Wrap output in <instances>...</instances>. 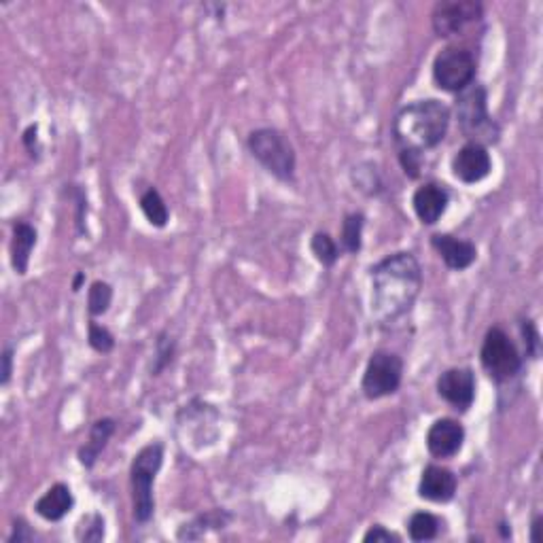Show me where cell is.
<instances>
[{"mask_svg":"<svg viewBox=\"0 0 543 543\" xmlns=\"http://www.w3.org/2000/svg\"><path fill=\"white\" fill-rule=\"evenodd\" d=\"M369 310L378 325L405 317L423 289V268L407 251L393 252L369 268Z\"/></svg>","mask_w":543,"mask_h":543,"instance_id":"6da1fadb","label":"cell"},{"mask_svg":"<svg viewBox=\"0 0 543 543\" xmlns=\"http://www.w3.org/2000/svg\"><path fill=\"white\" fill-rule=\"evenodd\" d=\"M450 119H452L450 109L435 98L405 104L393 121L395 145L399 153L423 156L424 151L435 149L443 143Z\"/></svg>","mask_w":543,"mask_h":543,"instance_id":"7a4b0ae2","label":"cell"},{"mask_svg":"<svg viewBox=\"0 0 543 543\" xmlns=\"http://www.w3.org/2000/svg\"><path fill=\"white\" fill-rule=\"evenodd\" d=\"M454 113L459 119V128L469 143L482 147L499 143L501 128L489 113V91L484 85L473 83L465 91H461L454 102Z\"/></svg>","mask_w":543,"mask_h":543,"instance_id":"3957f363","label":"cell"},{"mask_svg":"<svg viewBox=\"0 0 543 543\" xmlns=\"http://www.w3.org/2000/svg\"><path fill=\"white\" fill-rule=\"evenodd\" d=\"M164 465V446L159 442L147 443L136 452L129 465V489H132V516L138 524L151 522L156 514L153 484Z\"/></svg>","mask_w":543,"mask_h":543,"instance_id":"277c9868","label":"cell"},{"mask_svg":"<svg viewBox=\"0 0 543 543\" xmlns=\"http://www.w3.org/2000/svg\"><path fill=\"white\" fill-rule=\"evenodd\" d=\"M249 153L279 181H293L295 176V149L289 138L276 128H259L252 129L246 138Z\"/></svg>","mask_w":543,"mask_h":543,"instance_id":"5b68a950","label":"cell"},{"mask_svg":"<svg viewBox=\"0 0 543 543\" xmlns=\"http://www.w3.org/2000/svg\"><path fill=\"white\" fill-rule=\"evenodd\" d=\"M480 361L484 372L499 385L514 380L522 372V357L518 353L514 339L501 327H491L486 331L482 348H480Z\"/></svg>","mask_w":543,"mask_h":543,"instance_id":"8992f818","label":"cell"},{"mask_svg":"<svg viewBox=\"0 0 543 543\" xmlns=\"http://www.w3.org/2000/svg\"><path fill=\"white\" fill-rule=\"evenodd\" d=\"M478 64L467 47H446L433 60V81L442 91L461 94L473 85Z\"/></svg>","mask_w":543,"mask_h":543,"instance_id":"52a82bcc","label":"cell"},{"mask_svg":"<svg viewBox=\"0 0 543 543\" xmlns=\"http://www.w3.org/2000/svg\"><path fill=\"white\" fill-rule=\"evenodd\" d=\"M404 380V361L391 350H376L369 357L366 372H363L361 391L369 401L391 397L399 391Z\"/></svg>","mask_w":543,"mask_h":543,"instance_id":"ba28073f","label":"cell"},{"mask_svg":"<svg viewBox=\"0 0 543 543\" xmlns=\"http://www.w3.org/2000/svg\"><path fill=\"white\" fill-rule=\"evenodd\" d=\"M484 15L482 3L475 0H450V3H437L431 14V26L440 39H452L465 33L472 24L480 22Z\"/></svg>","mask_w":543,"mask_h":543,"instance_id":"9c48e42d","label":"cell"},{"mask_svg":"<svg viewBox=\"0 0 543 543\" xmlns=\"http://www.w3.org/2000/svg\"><path fill=\"white\" fill-rule=\"evenodd\" d=\"M437 395L456 412H467L475 401V374L472 367L446 369L437 378Z\"/></svg>","mask_w":543,"mask_h":543,"instance_id":"30bf717a","label":"cell"},{"mask_svg":"<svg viewBox=\"0 0 543 543\" xmlns=\"http://www.w3.org/2000/svg\"><path fill=\"white\" fill-rule=\"evenodd\" d=\"M450 168H452V175L456 181L465 185H475L484 181V178L491 175L492 170L491 153L482 145L467 143L465 147H461V149L454 153Z\"/></svg>","mask_w":543,"mask_h":543,"instance_id":"8fae6325","label":"cell"},{"mask_svg":"<svg viewBox=\"0 0 543 543\" xmlns=\"http://www.w3.org/2000/svg\"><path fill=\"white\" fill-rule=\"evenodd\" d=\"M424 442L433 459H452L465 443V427L454 418H440L429 427Z\"/></svg>","mask_w":543,"mask_h":543,"instance_id":"7c38bea8","label":"cell"},{"mask_svg":"<svg viewBox=\"0 0 543 543\" xmlns=\"http://www.w3.org/2000/svg\"><path fill=\"white\" fill-rule=\"evenodd\" d=\"M459 489V480L450 469L442 465H427L421 473L418 482V497L431 503L452 501Z\"/></svg>","mask_w":543,"mask_h":543,"instance_id":"4fadbf2b","label":"cell"},{"mask_svg":"<svg viewBox=\"0 0 543 543\" xmlns=\"http://www.w3.org/2000/svg\"><path fill=\"white\" fill-rule=\"evenodd\" d=\"M450 194L443 185L424 183L412 195V206L423 225H435L448 211Z\"/></svg>","mask_w":543,"mask_h":543,"instance_id":"5bb4252c","label":"cell"},{"mask_svg":"<svg viewBox=\"0 0 543 543\" xmlns=\"http://www.w3.org/2000/svg\"><path fill=\"white\" fill-rule=\"evenodd\" d=\"M431 246H433L437 255L442 257V262L448 265L450 270L462 272L472 268L478 259V249L472 240L454 238L450 233H433L431 236Z\"/></svg>","mask_w":543,"mask_h":543,"instance_id":"9a60e30c","label":"cell"},{"mask_svg":"<svg viewBox=\"0 0 543 543\" xmlns=\"http://www.w3.org/2000/svg\"><path fill=\"white\" fill-rule=\"evenodd\" d=\"M36 240H39V233L26 221H15L14 227H11V265H14L15 274L24 276L28 272L30 265V255H33Z\"/></svg>","mask_w":543,"mask_h":543,"instance_id":"2e32d148","label":"cell"},{"mask_svg":"<svg viewBox=\"0 0 543 543\" xmlns=\"http://www.w3.org/2000/svg\"><path fill=\"white\" fill-rule=\"evenodd\" d=\"M72 508H75V497H72V491L62 482L53 484L34 503V511L47 522H60L66 514H71Z\"/></svg>","mask_w":543,"mask_h":543,"instance_id":"e0dca14e","label":"cell"},{"mask_svg":"<svg viewBox=\"0 0 543 543\" xmlns=\"http://www.w3.org/2000/svg\"><path fill=\"white\" fill-rule=\"evenodd\" d=\"M115 429H117V423L113 421V418H100V421H96L94 424H91L88 442H85L77 452L79 462H81L85 469H91L96 465L98 459H100L102 450L107 448L109 440L113 437Z\"/></svg>","mask_w":543,"mask_h":543,"instance_id":"ac0fdd59","label":"cell"},{"mask_svg":"<svg viewBox=\"0 0 543 543\" xmlns=\"http://www.w3.org/2000/svg\"><path fill=\"white\" fill-rule=\"evenodd\" d=\"M230 522H232V514L227 510H208V511H204V514L195 516L194 520L181 524V529H178V533H176V539H181V541L202 539L208 530L225 529Z\"/></svg>","mask_w":543,"mask_h":543,"instance_id":"d6986e66","label":"cell"},{"mask_svg":"<svg viewBox=\"0 0 543 543\" xmlns=\"http://www.w3.org/2000/svg\"><path fill=\"white\" fill-rule=\"evenodd\" d=\"M363 227H366V214H347L342 221V232H339V251L348 252V255H359L363 246Z\"/></svg>","mask_w":543,"mask_h":543,"instance_id":"ffe728a7","label":"cell"},{"mask_svg":"<svg viewBox=\"0 0 543 543\" xmlns=\"http://www.w3.org/2000/svg\"><path fill=\"white\" fill-rule=\"evenodd\" d=\"M442 520L431 511H414L407 520V535L412 541L423 543V541H433L440 535Z\"/></svg>","mask_w":543,"mask_h":543,"instance_id":"44dd1931","label":"cell"},{"mask_svg":"<svg viewBox=\"0 0 543 543\" xmlns=\"http://www.w3.org/2000/svg\"><path fill=\"white\" fill-rule=\"evenodd\" d=\"M140 211H143L145 219L149 221L153 227H162L168 225L170 221V211L168 206H166L162 194L156 187H149L145 191L143 195H140Z\"/></svg>","mask_w":543,"mask_h":543,"instance_id":"7402d4cb","label":"cell"},{"mask_svg":"<svg viewBox=\"0 0 543 543\" xmlns=\"http://www.w3.org/2000/svg\"><path fill=\"white\" fill-rule=\"evenodd\" d=\"M310 251L323 268H333L339 259V246L327 232H317L310 240Z\"/></svg>","mask_w":543,"mask_h":543,"instance_id":"603a6c76","label":"cell"},{"mask_svg":"<svg viewBox=\"0 0 543 543\" xmlns=\"http://www.w3.org/2000/svg\"><path fill=\"white\" fill-rule=\"evenodd\" d=\"M110 304H113V287L104 281L91 282L88 291V312L91 319L102 317L109 312Z\"/></svg>","mask_w":543,"mask_h":543,"instance_id":"cb8c5ba5","label":"cell"},{"mask_svg":"<svg viewBox=\"0 0 543 543\" xmlns=\"http://www.w3.org/2000/svg\"><path fill=\"white\" fill-rule=\"evenodd\" d=\"M176 355V342L172 339L168 333L162 331L156 339V353H153V363H151V376H159L166 367L175 361Z\"/></svg>","mask_w":543,"mask_h":543,"instance_id":"d4e9b609","label":"cell"},{"mask_svg":"<svg viewBox=\"0 0 543 543\" xmlns=\"http://www.w3.org/2000/svg\"><path fill=\"white\" fill-rule=\"evenodd\" d=\"M353 183H355V187L363 191L366 195H378L382 191L380 175L372 162L357 166V168L353 170Z\"/></svg>","mask_w":543,"mask_h":543,"instance_id":"484cf974","label":"cell"},{"mask_svg":"<svg viewBox=\"0 0 543 543\" xmlns=\"http://www.w3.org/2000/svg\"><path fill=\"white\" fill-rule=\"evenodd\" d=\"M88 344L96 353L109 355L115 348V336L104 325H98L94 319L88 325Z\"/></svg>","mask_w":543,"mask_h":543,"instance_id":"4316f807","label":"cell"},{"mask_svg":"<svg viewBox=\"0 0 543 543\" xmlns=\"http://www.w3.org/2000/svg\"><path fill=\"white\" fill-rule=\"evenodd\" d=\"M104 537V518L100 514H91L83 518L77 529L79 541H102Z\"/></svg>","mask_w":543,"mask_h":543,"instance_id":"83f0119b","label":"cell"},{"mask_svg":"<svg viewBox=\"0 0 543 543\" xmlns=\"http://www.w3.org/2000/svg\"><path fill=\"white\" fill-rule=\"evenodd\" d=\"M520 333L524 338V347H527V355L530 357V359H537L541 353V336H539V329H537L535 320L530 319H522L520 320Z\"/></svg>","mask_w":543,"mask_h":543,"instance_id":"f1b7e54d","label":"cell"},{"mask_svg":"<svg viewBox=\"0 0 543 543\" xmlns=\"http://www.w3.org/2000/svg\"><path fill=\"white\" fill-rule=\"evenodd\" d=\"M72 195H75V204H77V230L79 233H85V214H88V197H85V191L79 187V185H72Z\"/></svg>","mask_w":543,"mask_h":543,"instance_id":"f546056e","label":"cell"},{"mask_svg":"<svg viewBox=\"0 0 543 543\" xmlns=\"http://www.w3.org/2000/svg\"><path fill=\"white\" fill-rule=\"evenodd\" d=\"M363 541L366 543H391V541H395V543H399L401 539H399V535H395V533H391V530H386L385 527H382V524H374L372 529L367 530L366 535H363Z\"/></svg>","mask_w":543,"mask_h":543,"instance_id":"4dcf8cb0","label":"cell"},{"mask_svg":"<svg viewBox=\"0 0 543 543\" xmlns=\"http://www.w3.org/2000/svg\"><path fill=\"white\" fill-rule=\"evenodd\" d=\"M34 539V530L28 527V522L24 518H17L14 522V533L9 535V543H26Z\"/></svg>","mask_w":543,"mask_h":543,"instance_id":"1f68e13d","label":"cell"},{"mask_svg":"<svg viewBox=\"0 0 543 543\" xmlns=\"http://www.w3.org/2000/svg\"><path fill=\"white\" fill-rule=\"evenodd\" d=\"M22 143L30 153V157H39L41 145H39V126H28L26 132L22 136Z\"/></svg>","mask_w":543,"mask_h":543,"instance_id":"d6a6232c","label":"cell"},{"mask_svg":"<svg viewBox=\"0 0 543 543\" xmlns=\"http://www.w3.org/2000/svg\"><path fill=\"white\" fill-rule=\"evenodd\" d=\"M11 374H14V348L7 347L3 350V386L9 385Z\"/></svg>","mask_w":543,"mask_h":543,"instance_id":"836d02e7","label":"cell"},{"mask_svg":"<svg viewBox=\"0 0 543 543\" xmlns=\"http://www.w3.org/2000/svg\"><path fill=\"white\" fill-rule=\"evenodd\" d=\"M541 522H543V518H541V514H537V516L533 518V524H530V541H533V543H537V541H539V537H537V533H539V529H541Z\"/></svg>","mask_w":543,"mask_h":543,"instance_id":"e575fe53","label":"cell"},{"mask_svg":"<svg viewBox=\"0 0 543 543\" xmlns=\"http://www.w3.org/2000/svg\"><path fill=\"white\" fill-rule=\"evenodd\" d=\"M83 282H85V274H83V272H77V274H75V281H72V291H75V293L81 291Z\"/></svg>","mask_w":543,"mask_h":543,"instance_id":"d590c367","label":"cell"},{"mask_svg":"<svg viewBox=\"0 0 543 543\" xmlns=\"http://www.w3.org/2000/svg\"><path fill=\"white\" fill-rule=\"evenodd\" d=\"M499 529H501L503 539H510V537H511V529H510V524H508V522H501V524H499Z\"/></svg>","mask_w":543,"mask_h":543,"instance_id":"8d00e7d4","label":"cell"}]
</instances>
